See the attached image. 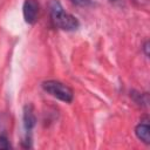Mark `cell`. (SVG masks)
<instances>
[{"label": "cell", "instance_id": "cell-1", "mask_svg": "<svg viewBox=\"0 0 150 150\" xmlns=\"http://www.w3.org/2000/svg\"><path fill=\"white\" fill-rule=\"evenodd\" d=\"M49 8H50V18L54 26L63 30H75L79 28L80 26L79 20L74 15L67 13L59 1L53 0L50 2Z\"/></svg>", "mask_w": 150, "mask_h": 150}, {"label": "cell", "instance_id": "cell-2", "mask_svg": "<svg viewBox=\"0 0 150 150\" xmlns=\"http://www.w3.org/2000/svg\"><path fill=\"white\" fill-rule=\"evenodd\" d=\"M42 88L45 89V91L49 95H52L53 97L63 101L66 103H69L73 101V90L64 83L60 82V81H55V80H48L45 81L42 83Z\"/></svg>", "mask_w": 150, "mask_h": 150}, {"label": "cell", "instance_id": "cell-3", "mask_svg": "<svg viewBox=\"0 0 150 150\" xmlns=\"http://www.w3.org/2000/svg\"><path fill=\"white\" fill-rule=\"evenodd\" d=\"M23 19L27 23H35L39 14V2L36 0H25L23 2Z\"/></svg>", "mask_w": 150, "mask_h": 150}, {"label": "cell", "instance_id": "cell-4", "mask_svg": "<svg viewBox=\"0 0 150 150\" xmlns=\"http://www.w3.org/2000/svg\"><path fill=\"white\" fill-rule=\"evenodd\" d=\"M36 122L35 115H34V110L32 105H26L23 109V125L26 129V132H30L32 129L34 128Z\"/></svg>", "mask_w": 150, "mask_h": 150}, {"label": "cell", "instance_id": "cell-5", "mask_svg": "<svg viewBox=\"0 0 150 150\" xmlns=\"http://www.w3.org/2000/svg\"><path fill=\"white\" fill-rule=\"evenodd\" d=\"M135 132H136V136L138 137V139H141L145 144L150 143V128L146 123H139L136 127Z\"/></svg>", "mask_w": 150, "mask_h": 150}, {"label": "cell", "instance_id": "cell-6", "mask_svg": "<svg viewBox=\"0 0 150 150\" xmlns=\"http://www.w3.org/2000/svg\"><path fill=\"white\" fill-rule=\"evenodd\" d=\"M11 144L8 143V139L6 136H0V149H9Z\"/></svg>", "mask_w": 150, "mask_h": 150}, {"label": "cell", "instance_id": "cell-7", "mask_svg": "<svg viewBox=\"0 0 150 150\" xmlns=\"http://www.w3.org/2000/svg\"><path fill=\"white\" fill-rule=\"evenodd\" d=\"M71 2H74L75 5H80V6H87L90 4V0H70Z\"/></svg>", "mask_w": 150, "mask_h": 150}, {"label": "cell", "instance_id": "cell-8", "mask_svg": "<svg viewBox=\"0 0 150 150\" xmlns=\"http://www.w3.org/2000/svg\"><path fill=\"white\" fill-rule=\"evenodd\" d=\"M144 49H145V54L149 55V52H148V49H149V42H145V45H144Z\"/></svg>", "mask_w": 150, "mask_h": 150}, {"label": "cell", "instance_id": "cell-9", "mask_svg": "<svg viewBox=\"0 0 150 150\" xmlns=\"http://www.w3.org/2000/svg\"><path fill=\"white\" fill-rule=\"evenodd\" d=\"M111 1H117V0H111Z\"/></svg>", "mask_w": 150, "mask_h": 150}]
</instances>
